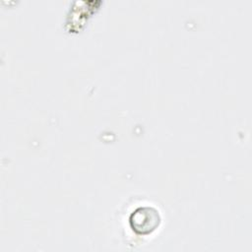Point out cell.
<instances>
[{
	"label": "cell",
	"instance_id": "6da1fadb",
	"mask_svg": "<svg viewBox=\"0 0 252 252\" xmlns=\"http://www.w3.org/2000/svg\"><path fill=\"white\" fill-rule=\"evenodd\" d=\"M133 215L143 219L142 220H131V225L139 233H147L155 229L158 223V214L156 210L150 207H144L137 209Z\"/></svg>",
	"mask_w": 252,
	"mask_h": 252
}]
</instances>
